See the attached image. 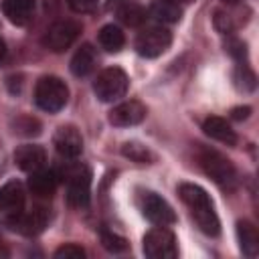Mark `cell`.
<instances>
[{
  "label": "cell",
  "mask_w": 259,
  "mask_h": 259,
  "mask_svg": "<svg viewBox=\"0 0 259 259\" xmlns=\"http://www.w3.org/2000/svg\"><path fill=\"white\" fill-rule=\"evenodd\" d=\"M178 194L182 202L190 208V214L194 223L198 225V229L208 237H217L221 231V223H219V217L212 208V200L206 194V190L200 188L198 184L184 182L178 186Z\"/></svg>",
  "instance_id": "cell-1"
},
{
  "label": "cell",
  "mask_w": 259,
  "mask_h": 259,
  "mask_svg": "<svg viewBox=\"0 0 259 259\" xmlns=\"http://www.w3.org/2000/svg\"><path fill=\"white\" fill-rule=\"evenodd\" d=\"M198 162L206 176H210L223 190H235L239 184V174L229 158H225L221 152L212 148H200L198 150Z\"/></svg>",
  "instance_id": "cell-2"
},
{
  "label": "cell",
  "mask_w": 259,
  "mask_h": 259,
  "mask_svg": "<svg viewBox=\"0 0 259 259\" xmlns=\"http://www.w3.org/2000/svg\"><path fill=\"white\" fill-rule=\"evenodd\" d=\"M67 99H69V87L63 79H59L55 75H47L36 81L34 101L40 109H45L49 113H57L65 107Z\"/></svg>",
  "instance_id": "cell-3"
},
{
  "label": "cell",
  "mask_w": 259,
  "mask_h": 259,
  "mask_svg": "<svg viewBox=\"0 0 259 259\" xmlns=\"http://www.w3.org/2000/svg\"><path fill=\"white\" fill-rule=\"evenodd\" d=\"M127 83L130 81H127V75L123 69L107 67L97 75V79L93 83V91L101 101L107 103V101H115V99L123 97L127 91Z\"/></svg>",
  "instance_id": "cell-4"
},
{
  "label": "cell",
  "mask_w": 259,
  "mask_h": 259,
  "mask_svg": "<svg viewBox=\"0 0 259 259\" xmlns=\"http://www.w3.org/2000/svg\"><path fill=\"white\" fill-rule=\"evenodd\" d=\"M144 253L150 259H174L178 255L176 237L166 227H156L144 237Z\"/></svg>",
  "instance_id": "cell-5"
},
{
  "label": "cell",
  "mask_w": 259,
  "mask_h": 259,
  "mask_svg": "<svg viewBox=\"0 0 259 259\" xmlns=\"http://www.w3.org/2000/svg\"><path fill=\"white\" fill-rule=\"evenodd\" d=\"M170 42H172V34H170L168 28H164V26H150L144 32L138 34L136 51L142 57L154 59V57H160L170 47Z\"/></svg>",
  "instance_id": "cell-6"
},
{
  "label": "cell",
  "mask_w": 259,
  "mask_h": 259,
  "mask_svg": "<svg viewBox=\"0 0 259 259\" xmlns=\"http://www.w3.org/2000/svg\"><path fill=\"white\" fill-rule=\"evenodd\" d=\"M79 32H81V24L79 22H75V20H59L47 30V34L42 38V45L53 53H63L75 42Z\"/></svg>",
  "instance_id": "cell-7"
},
{
  "label": "cell",
  "mask_w": 259,
  "mask_h": 259,
  "mask_svg": "<svg viewBox=\"0 0 259 259\" xmlns=\"http://www.w3.org/2000/svg\"><path fill=\"white\" fill-rule=\"evenodd\" d=\"M47 223H49V212L42 206H36L28 212H24V210L10 212V217L6 219V225L10 229H14L22 235H28V237H34V235L42 233Z\"/></svg>",
  "instance_id": "cell-8"
},
{
  "label": "cell",
  "mask_w": 259,
  "mask_h": 259,
  "mask_svg": "<svg viewBox=\"0 0 259 259\" xmlns=\"http://www.w3.org/2000/svg\"><path fill=\"white\" fill-rule=\"evenodd\" d=\"M69 182V202L77 208H85L91 196V172L85 166H75L67 170Z\"/></svg>",
  "instance_id": "cell-9"
},
{
  "label": "cell",
  "mask_w": 259,
  "mask_h": 259,
  "mask_svg": "<svg viewBox=\"0 0 259 259\" xmlns=\"http://www.w3.org/2000/svg\"><path fill=\"white\" fill-rule=\"evenodd\" d=\"M146 105L136 101V99H130V101H123L119 105H115L111 111H109V123L117 125V127H130V125H138L146 119Z\"/></svg>",
  "instance_id": "cell-10"
},
{
  "label": "cell",
  "mask_w": 259,
  "mask_h": 259,
  "mask_svg": "<svg viewBox=\"0 0 259 259\" xmlns=\"http://www.w3.org/2000/svg\"><path fill=\"white\" fill-rule=\"evenodd\" d=\"M53 144L63 158H77L83 152V138L75 125H61L53 136Z\"/></svg>",
  "instance_id": "cell-11"
},
{
  "label": "cell",
  "mask_w": 259,
  "mask_h": 259,
  "mask_svg": "<svg viewBox=\"0 0 259 259\" xmlns=\"http://www.w3.org/2000/svg\"><path fill=\"white\" fill-rule=\"evenodd\" d=\"M144 214H146V219H150L154 225H160V227L172 225L176 221L172 206L156 192H148L144 196Z\"/></svg>",
  "instance_id": "cell-12"
},
{
  "label": "cell",
  "mask_w": 259,
  "mask_h": 259,
  "mask_svg": "<svg viewBox=\"0 0 259 259\" xmlns=\"http://www.w3.org/2000/svg\"><path fill=\"white\" fill-rule=\"evenodd\" d=\"M45 162H47V152L42 146L24 144V146L16 148V152H14V164L24 172L40 170L45 166Z\"/></svg>",
  "instance_id": "cell-13"
},
{
  "label": "cell",
  "mask_w": 259,
  "mask_h": 259,
  "mask_svg": "<svg viewBox=\"0 0 259 259\" xmlns=\"http://www.w3.org/2000/svg\"><path fill=\"white\" fill-rule=\"evenodd\" d=\"M2 12L12 24L24 26L34 16V0H2Z\"/></svg>",
  "instance_id": "cell-14"
},
{
  "label": "cell",
  "mask_w": 259,
  "mask_h": 259,
  "mask_svg": "<svg viewBox=\"0 0 259 259\" xmlns=\"http://www.w3.org/2000/svg\"><path fill=\"white\" fill-rule=\"evenodd\" d=\"M202 130H204L206 136H210V138L217 140V142H223V144H227V146H235V144H237V134H235V130L229 125L227 119H223V117H219V115L206 117V119L202 121Z\"/></svg>",
  "instance_id": "cell-15"
},
{
  "label": "cell",
  "mask_w": 259,
  "mask_h": 259,
  "mask_svg": "<svg viewBox=\"0 0 259 259\" xmlns=\"http://www.w3.org/2000/svg\"><path fill=\"white\" fill-rule=\"evenodd\" d=\"M57 184H59V178L53 170H42L40 168V170L30 172L28 188L36 196H53L55 190H57Z\"/></svg>",
  "instance_id": "cell-16"
},
{
  "label": "cell",
  "mask_w": 259,
  "mask_h": 259,
  "mask_svg": "<svg viewBox=\"0 0 259 259\" xmlns=\"http://www.w3.org/2000/svg\"><path fill=\"white\" fill-rule=\"evenodd\" d=\"M24 206V186L18 180H10L0 188V208L6 212H18Z\"/></svg>",
  "instance_id": "cell-17"
},
{
  "label": "cell",
  "mask_w": 259,
  "mask_h": 259,
  "mask_svg": "<svg viewBox=\"0 0 259 259\" xmlns=\"http://www.w3.org/2000/svg\"><path fill=\"white\" fill-rule=\"evenodd\" d=\"M95 63H97V53L89 42H85L77 49V53L71 59V73L75 77H85L95 69Z\"/></svg>",
  "instance_id": "cell-18"
},
{
  "label": "cell",
  "mask_w": 259,
  "mask_h": 259,
  "mask_svg": "<svg viewBox=\"0 0 259 259\" xmlns=\"http://www.w3.org/2000/svg\"><path fill=\"white\" fill-rule=\"evenodd\" d=\"M237 237H239V247L243 255L255 257L259 253V235L253 223L249 221H239L237 223Z\"/></svg>",
  "instance_id": "cell-19"
},
{
  "label": "cell",
  "mask_w": 259,
  "mask_h": 259,
  "mask_svg": "<svg viewBox=\"0 0 259 259\" xmlns=\"http://www.w3.org/2000/svg\"><path fill=\"white\" fill-rule=\"evenodd\" d=\"M150 14L160 22L174 24L182 18V8L176 2H170V0H154L152 6H150Z\"/></svg>",
  "instance_id": "cell-20"
},
{
  "label": "cell",
  "mask_w": 259,
  "mask_h": 259,
  "mask_svg": "<svg viewBox=\"0 0 259 259\" xmlns=\"http://www.w3.org/2000/svg\"><path fill=\"white\" fill-rule=\"evenodd\" d=\"M97 40H99V45H101L107 53H117V51H121V47H123V42H125V36H123V32H121L119 26H115V24H105V26L97 32Z\"/></svg>",
  "instance_id": "cell-21"
},
{
  "label": "cell",
  "mask_w": 259,
  "mask_h": 259,
  "mask_svg": "<svg viewBox=\"0 0 259 259\" xmlns=\"http://www.w3.org/2000/svg\"><path fill=\"white\" fill-rule=\"evenodd\" d=\"M115 12H117V18L125 26H140L148 18V12L140 4H136V2H121Z\"/></svg>",
  "instance_id": "cell-22"
},
{
  "label": "cell",
  "mask_w": 259,
  "mask_h": 259,
  "mask_svg": "<svg viewBox=\"0 0 259 259\" xmlns=\"http://www.w3.org/2000/svg\"><path fill=\"white\" fill-rule=\"evenodd\" d=\"M121 154L125 158H130L132 162H138V164H150L154 160V154L146 146H142L138 142H125L121 146Z\"/></svg>",
  "instance_id": "cell-23"
},
{
  "label": "cell",
  "mask_w": 259,
  "mask_h": 259,
  "mask_svg": "<svg viewBox=\"0 0 259 259\" xmlns=\"http://www.w3.org/2000/svg\"><path fill=\"white\" fill-rule=\"evenodd\" d=\"M235 85H237L241 91L249 93V91L255 89V85H257V77H255V73H253L247 65H239V67L235 69Z\"/></svg>",
  "instance_id": "cell-24"
},
{
  "label": "cell",
  "mask_w": 259,
  "mask_h": 259,
  "mask_svg": "<svg viewBox=\"0 0 259 259\" xmlns=\"http://www.w3.org/2000/svg\"><path fill=\"white\" fill-rule=\"evenodd\" d=\"M12 127H14V134H20V136H38V134H40V123H38V119L28 117V115L16 117V119L12 121Z\"/></svg>",
  "instance_id": "cell-25"
},
{
  "label": "cell",
  "mask_w": 259,
  "mask_h": 259,
  "mask_svg": "<svg viewBox=\"0 0 259 259\" xmlns=\"http://www.w3.org/2000/svg\"><path fill=\"white\" fill-rule=\"evenodd\" d=\"M101 245H103L107 251H111V253H121V251L127 249V241H125L123 237H119V235L107 231V229H101Z\"/></svg>",
  "instance_id": "cell-26"
},
{
  "label": "cell",
  "mask_w": 259,
  "mask_h": 259,
  "mask_svg": "<svg viewBox=\"0 0 259 259\" xmlns=\"http://www.w3.org/2000/svg\"><path fill=\"white\" fill-rule=\"evenodd\" d=\"M83 257H85V249L75 243L63 245L55 251V259H83Z\"/></svg>",
  "instance_id": "cell-27"
},
{
  "label": "cell",
  "mask_w": 259,
  "mask_h": 259,
  "mask_svg": "<svg viewBox=\"0 0 259 259\" xmlns=\"http://www.w3.org/2000/svg\"><path fill=\"white\" fill-rule=\"evenodd\" d=\"M67 4L77 14H87L97 8V0H67Z\"/></svg>",
  "instance_id": "cell-28"
},
{
  "label": "cell",
  "mask_w": 259,
  "mask_h": 259,
  "mask_svg": "<svg viewBox=\"0 0 259 259\" xmlns=\"http://www.w3.org/2000/svg\"><path fill=\"white\" fill-rule=\"evenodd\" d=\"M214 26L223 32V34H229V32H233V22H231V16L229 14H225V12H221V10H217L214 12Z\"/></svg>",
  "instance_id": "cell-29"
},
{
  "label": "cell",
  "mask_w": 259,
  "mask_h": 259,
  "mask_svg": "<svg viewBox=\"0 0 259 259\" xmlns=\"http://www.w3.org/2000/svg\"><path fill=\"white\" fill-rule=\"evenodd\" d=\"M229 53H231L233 57H237V59H245V45L239 42V40H233V42L229 45Z\"/></svg>",
  "instance_id": "cell-30"
},
{
  "label": "cell",
  "mask_w": 259,
  "mask_h": 259,
  "mask_svg": "<svg viewBox=\"0 0 259 259\" xmlns=\"http://www.w3.org/2000/svg\"><path fill=\"white\" fill-rule=\"evenodd\" d=\"M249 113H251V107H249V105H245V107H235V109L231 111V117L237 119V121H241V119H247Z\"/></svg>",
  "instance_id": "cell-31"
},
{
  "label": "cell",
  "mask_w": 259,
  "mask_h": 259,
  "mask_svg": "<svg viewBox=\"0 0 259 259\" xmlns=\"http://www.w3.org/2000/svg\"><path fill=\"white\" fill-rule=\"evenodd\" d=\"M4 57H6V42L0 38V61H2Z\"/></svg>",
  "instance_id": "cell-32"
},
{
  "label": "cell",
  "mask_w": 259,
  "mask_h": 259,
  "mask_svg": "<svg viewBox=\"0 0 259 259\" xmlns=\"http://www.w3.org/2000/svg\"><path fill=\"white\" fill-rule=\"evenodd\" d=\"M170 2H176V4H190V2H194V0H170Z\"/></svg>",
  "instance_id": "cell-33"
},
{
  "label": "cell",
  "mask_w": 259,
  "mask_h": 259,
  "mask_svg": "<svg viewBox=\"0 0 259 259\" xmlns=\"http://www.w3.org/2000/svg\"><path fill=\"white\" fill-rule=\"evenodd\" d=\"M223 2H227V4H237L239 0H223Z\"/></svg>",
  "instance_id": "cell-34"
},
{
  "label": "cell",
  "mask_w": 259,
  "mask_h": 259,
  "mask_svg": "<svg viewBox=\"0 0 259 259\" xmlns=\"http://www.w3.org/2000/svg\"><path fill=\"white\" fill-rule=\"evenodd\" d=\"M121 2H130V0H115V4H117V6H119Z\"/></svg>",
  "instance_id": "cell-35"
}]
</instances>
